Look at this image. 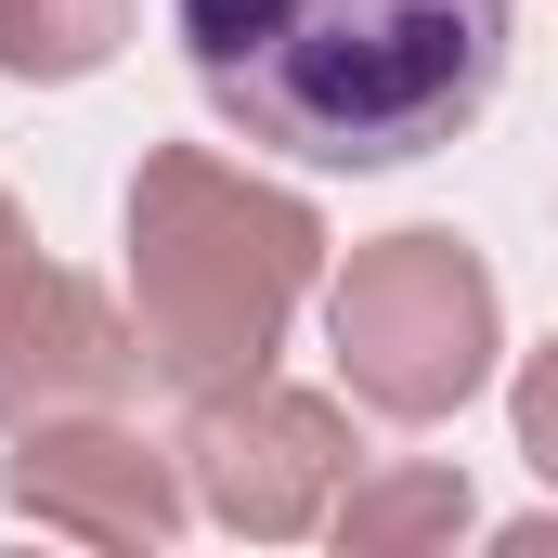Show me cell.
Instances as JSON below:
<instances>
[{"label": "cell", "mask_w": 558, "mask_h": 558, "mask_svg": "<svg viewBox=\"0 0 558 558\" xmlns=\"http://www.w3.org/2000/svg\"><path fill=\"white\" fill-rule=\"evenodd\" d=\"M208 118L299 169H416L507 78V0H169Z\"/></svg>", "instance_id": "6da1fadb"}, {"label": "cell", "mask_w": 558, "mask_h": 558, "mask_svg": "<svg viewBox=\"0 0 558 558\" xmlns=\"http://www.w3.org/2000/svg\"><path fill=\"white\" fill-rule=\"evenodd\" d=\"M312 274H325L312 195H286L208 143H156L131 169V325H143V364L182 403L260 377L312 299Z\"/></svg>", "instance_id": "7a4b0ae2"}, {"label": "cell", "mask_w": 558, "mask_h": 558, "mask_svg": "<svg viewBox=\"0 0 558 558\" xmlns=\"http://www.w3.org/2000/svg\"><path fill=\"white\" fill-rule=\"evenodd\" d=\"M325 338H338V377H351L364 416L441 428V416L481 403L507 312H494L481 247L441 234V221H416V234H377V247L338 260V286H325Z\"/></svg>", "instance_id": "3957f363"}, {"label": "cell", "mask_w": 558, "mask_h": 558, "mask_svg": "<svg viewBox=\"0 0 558 558\" xmlns=\"http://www.w3.org/2000/svg\"><path fill=\"white\" fill-rule=\"evenodd\" d=\"M351 416L325 403V390H286L274 364L260 377H234V390H195V416H182V481H195V507L221 520V533H247V546H299V533H325V507L351 494Z\"/></svg>", "instance_id": "277c9868"}, {"label": "cell", "mask_w": 558, "mask_h": 558, "mask_svg": "<svg viewBox=\"0 0 558 558\" xmlns=\"http://www.w3.org/2000/svg\"><path fill=\"white\" fill-rule=\"evenodd\" d=\"M0 507L39 520V533H65V546L143 558V546L182 533L195 481H182V441H143V428L105 403V416H39V428H13V454H0Z\"/></svg>", "instance_id": "5b68a950"}, {"label": "cell", "mask_w": 558, "mask_h": 558, "mask_svg": "<svg viewBox=\"0 0 558 558\" xmlns=\"http://www.w3.org/2000/svg\"><path fill=\"white\" fill-rule=\"evenodd\" d=\"M143 377V325L65 260H13L0 274V428L39 416H105Z\"/></svg>", "instance_id": "8992f818"}, {"label": "cell", "mask_w": 558, "mask_h": 558, "mask_svg": "<svg viewBox=\"0 0 558 558\" xmlns=\"http://www.w3.org/2000/svg\"><path fill=\"white\" fill-rule=\"evenodd\" d=\"M481 507H468V481L454 468H377V481H351L338 507H325V533L351 558H403V546H454Z\"/></svg>", "instance_id": "52a82bcc"}, {"label": "cell", "mask_w": 558, "mask_h": 558, "mask_svg": "<svg viewBox=\"0 0 558 558\" xmlns=\"http://www.w3.org/2000/svg\"><path fill=\"white\" fill-rule=\"evenodd\" d=\"M118 39H131V0H0V78H26V92L105 78Z\"/></svg>", "instance_id": "ba28073f"}, {"label": "cell", "mask_w": 558, "mask_h": 558, "mask_svg": "<svg viewBox=\"0 0 558 558\" xmlns=\"http://www.w3.org/2000/svg\"><path fill=\"white\" fill-rule=\"evenodd\" d=\"M507 416H520V454H533V468L558 481V338L533 351V364H520V390H507Z\"/></svg>", "instance_id": "9c48e42d"}, {"label": "cell", "mask_w": 558, "mask_h": 558, "mask_svg": "<svg viewBox=\"0 0 558 558\" xmlns=\"http://www.w3.org/2000/svg\"><path fill=\"white\" fill-rule=\"evenodd\" d=\"M13 260H26V208L0 195V274H13Z\"/></svg>", "instance_id": "30bf717a"}]
</instances>
